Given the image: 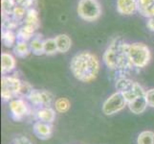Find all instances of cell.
<instances>
[{
    "instance_id": "6da1fadb",
    "label": "cell",
    "mask_w": 154,
    "mask_h": 144,
    "mask_svg": "<svg viewBox=\"0 0 154 144\" xmlns=\"http://www.w3.org/2000/svg\"><path fill=\"white\" fill-rule=\"evenodd\" d=\"M70 69L79 81L91 82L99 74L100 62L92 53L82 51L73 57L70 62Z\"/></svg>"
},
{
    "instance_id": "7a4b0ae2",
    "label": "cell",
    "mask_w": 154,
    "mask_h": 144,
    "mask_svg": "<svg viewBox=\"0 0 154 144\" xmlns=\"http://www.w3.org/2000/svg\"><path fill=\"white\" fill-rule=\"evenodd\" d=\"M128 43H125L122 39H115L103 54V62L108 68L113 70H125L133 66L129 61L128 54Z\"/></svg>"
},
{
    "instance_id": "3957f363",
    "label": "cell",
    "mask_w": 154,
    "mask_h": 144,
    "mask_svg": "<svg viewBox=\"0 0 154 144\" xmlns=\"http://www.w3.org/2000/svg\"><path fill=\"white\" fill-rule=\"evenodd\" d=\"M127 54H128L131 65L139 68H143L147 66L151 59L149 48L146 44L140 43V42L128 44Z\"/></svg>"
},
{
    "instance_id": "277c9868",
    "label": "cell",
    "mask_w": 154,
    "mask_h": 144,
    "mask_svg": "<svg viewBox=\"0 0 154 144\" xmlns=\"http://www.w3.org/2000/svg\"><path fill=\"white\" fill-rule=\"evenodd\" d=\"M79 17L85 21H96L102 14V8L97 0H79L78 4Z\"/></svg>"
},
{
    "instance_id": "5b68a950",
    "label": "cell",
    "mask_w": 154,
    "mask_h": 144,
    "mask_svg": "<svg viewBox=\"0 0 154 144\" xmlns=\"http://www.w3.org/2000/svg\"><path fill=\"white\" fill-rule=\"evenodd\" d=\"M22 82L17 77L3 76L1 81V96L4 100H12L14 96L19 95Z\"/></svg>"
},
{
    "instance_id": "8992f818",
    "label": "cell",
    "mask_w": 154,
    "mask_h": 144,
    "mask_svg": "<svg viewBox=\"0 0 154 144\" xmlns=\"http://www.w3.org/2000/svg\"><path fill=\"white\" fill-rule=\"evenodd\" d=\"M127 105L126 100L125 99L124 95L120 91L113 93L110 97L105 101L103 106V110L106 115H112L120 110H123Z\"/></svg>"
},
{
    "instance_id": "52a82bcc",
    "label": "cell",
    "mask_w": 154,
    "mask_h": 144,
    "mask_svg": "<svg viewBox=\"0 0 154 144\" xmlns=\"http://www.w3.org/2000/svg\"><path fill=\"white\" fill-rule=\"evenodd\" d=\"M127 106L129 107V110L132 111V113L136 114H140L145 111L146 106H147L146 92H145V90L143 89V88L140 86V85H139V87H138L136 98Z\"/></svg>"
},
{
    "instance_id": "ba28073f",
    "label": "cell",
    "mask_w": 154,
    "mask_h": 144,
    "mask_svg": "<svg viewBox=\"0 0 154 144\" xmlns=\"http://www.w3.org/2000/svg\"><path fill=\"white\" fill-rule=\"evenodd\" d=\"M28 98L35 106L48 107L52 102L53 96L50 92L45 91V90L33 89L30 95L28 96Z\"/></svg>"
},
{
    "instance_id": "9c48e42d",
    "label": "cell",
    "mask_w": 154,
    "mask_h": 144,
    "mask_svg": "<svg viewBox=\"0 0 154 144\" xmlns=\"http://www.w3.org/2000/svg\"><path fill=\"white\" fill-rule=\"evenodd\" d=\"M117 11L123 15L134 14L138 11V0H117Z\"/></svg>"
},
{
    "instance_id": "30bf717a",
    "label": "cell",
    "mask_w": 154,
    "mask_h": 144,
    "mask_svg": "<svg viewBox=\"0 0 154 144\" xmlns=\"http://www.w3.org/2000/svg\"><path fill=\"white\" fill-rule=\"evenodd\" d=\"M10 109L11 113L14 119L19 120L22 118L23 116L27 114L28 111V107L23 100L21 99H15L12 100L10 103Z\"/></svg>"
},
{
    "instance_id": "8fae6325",
    "label": "cell",
    "mask_w": 154,
    "mask_h": 144,
    "mask_svg": "<svg viewBox=\"0 0 154 144\" xmlns=\"http://www.w3.org/2000/svg\"><path fill=\"white\" fill-rule=\"evenodd\" d=\"M17 66V61L14 56L9 53L4 52L1 55V71L3 75H6L7 73L13 71Z\"/></svg>"
},
{
    "instance_id": "7c38bea8",
    "label": "cell",
    "mask_w": 154,
    "mask_h": 144,
    "mask_svg": "<svg viewBox=\"0 0 154 144\" xmlns=\"http://www.w3.org/2000/svg\"><path fill=\"white\" fill-rule=\"evenodd\" d=\"M35 31H36L35 28L32 27L30 25L22 23V25L19 27V29L17 30V40H20V41L31 40L35 36Z\"/></svg>"
},
{
    "instance_id": "4fadbf2b",
    "label": "cell",
    "mask_w": 154,
    "mask_h": 144,
    "mask_svg": "<svg viewBox=\"0 0 154 144\" xmlns=\"http://www.w3.org/2000/svg\"><path fill=\"white\" fill-rule=\"evenodd\" d=\"M31 48V52L36 56H40L44 54V40L39 34H35V36L29 42Z\"/></svg>"
},
{
    "instance_id": "5bb4252c",
    "label": "cell",
    "mask_w": 154,
    "mask_h": 144,
    "mask_svg": "<svg viewBox=\"0 0 154 144\" xmlns=\"http://www.w3.org/2000/svg\"><path fill=\"white\" fill-rule=\"evenodd\" d=\"M34 132L41 139H47L52 135V127L48 123L38 121L34 126Z\"/></svg>"
},
{
    "instance_id": "9a60e30c",
    "label": "cell",
    "mask_w": 154,
    "mask_h": 144,
    "mask_svg": "<svg viewBox=\"0 0 154 144\" xmlns=\"http://www.w3.org/2000/svg\"><path fill=\"white\" fill-rule=\"evenodd\" d=\"M56 43L57 46V51L60 53H66L70 50L71 45H72V41L71 39L65 34H60L57 35L56 38Z\"/></svg>"
},
{
    "instance_id": "2e32d148",
    "label": "cell",
    "mask_w": 154,
    "mask_h": 144,
    "mask_svg": "<svg viewBox=\"0 0 154 144\" xmlns=\"http://www.w3.org/2000/svg\"><path fill=\"white\" fill-rule=\"evenodd\" d=\"M23 24L30 25L32 27L35 28L36 30L38 29L40 25V19H39V14L36 9H30L27 11L26 17L23 20Z\"/></svg>"
},
{
    "instance_id": "e0dca14e",
    "label": "cell",
    "mask_w": 154,
    "mask_h": 144,
    "mask_svg": "<svg viewBox=\"0 0 154 144\" xmlns=\"http://www.w3.org/2000/svg\"><path fill=\"white\" fill-rule=\"evenodd\" d=\"M14 53L17 57L24 58L27 57L31 53V48L27 41H20L17 40V42L14 46Z\"/></svg>"
},
{
    "instance_id": "ac0fdd59",
    "label": "cell",
    "mask_w": 154,
    "mask_h": 144,
    "mask_svg": "<svg viewBox=\"0 0 154 144\" xmlns=\"http://www.w3.org/2000/svg\"><path fill=\"white\" fill-rule=\"evenodd\" d=\"M38 118L45 123H52L55 119V111L50 108H42L38 110Z\"/></svg>"
},
{
    "instance_id": "d6986e66",
    "label": "cell",
    "mask_w": 154,
    "mask_h": 144,
    "mask_svg": "<svg viewBox=\"0 0 154 144\" xmlns=\"http://www.w3.org/2000/svg\"><path fill=\"white\" fill-rule=\"evenodd\" d=\"M17 40V36L14 31L3 30L2 31V41L6 47H13L15 45Z\"/></svg>"
},
{
    "instance_id": "ffe728a7",
    "label": "cell",
    "mask_w": 154,
    "mask_h": 144,
    "mask_svg": "<svg viewBox=\"0 0 154 144\" xmlns=\"http://www.w3.org/2000/svg\"><path fill=\"white\" fill-rule=\"evenodd\" d=\"M17 6L14 0H1V10L3 18H12L13 11Z\"/></svg>"
},
{
    "instance_id": "44dd1931",
    "label": "cell",
    "mask_w": 154,
    "mask_h": 144,
    "mask_svg": "<svg viewBox=\"0 0 154 144\" xmlns=\"http://www.w3.org/2000/svg\"><path fill=\"white\" fill-rule=\"evenodd\" d=\"M57 51V46L55 39H46L44 40V54L54 55Z\"/></svg>"
},
{
    "instance_id": "7402d4cb",
    "label": "cell",
    "mask_w": 154,
    "mask_h": 144,
    "mask_svg": "<svg viewBox=\"0 0 154 144\" xmlns=\"http://www.w3.org/2000/svg\"><path fill=\"white\" fill-rule=\"evenodd\" d=\"M27 9H25L22 6H17L14 7V11H13V14H12V18L15 20L19 21V22H22L23 23V20L26 17V14H27Z\"/></svg>"
},
{
    "instance_id": "603a6c76",
    "label": "cell",
    "mask_w": 154,
    "mask_h": 144,
    "mask_svg": "<svg viewBox=\"0 0 154 144\" xmlns=\"http://www.w3.org/2000/svg\"><path fill=\"white\" fill-rule=\"evenodd\" d=\"M138 144H154V133L143 132L138 137Z\"/></svg>"
},
{
    "instance_id": "cb8c5ba5",
    "label": "cell",
    "mask_w": 154,
    "mask_h": 144,
    "mask_svg": "<svg viewBox=\"0 0 154 144\" xmlns=\"http://www.w3.org/2000/svg\"><path fill=\"white\" fill-rule=\"evenodd\" d=\"M70 108V102L66 98H58L56 101V109L58 113H66Z\"/></svg>"
},
{
    "instance_id": "d4e9b609",
    "label": "cell",
    "mask_w": 154,
    "mask_h": 144,
    "mask_svg": "<svg viewBox=\"0 0 154 144\" xmlns=\"http://www.w3.org/2000/svg\"><path fill=\"white\" fill-rule=\"evenodd\" d=\"M15 5L18 6H22L25 9L30 10V9H35L38 6V0H14Z\"/></svg>"
},
{
    "instance_id": "484cf974",
    "label": "cell",
    "mask_w": 154,
    "mask_h": 144,
    "mask_svg": "<svg viewBox=\"0 0 154 144\" xmlns=\"http://www.w3.org/2000/svg\"><path fill=\"white\" fill-rule=\"evenodd\" d=\"M154 4V0H138V12L140 14Z\"/></svg>"
},
{
    "instance_id": "4316f807",
    "label": "cell",
    "mask_w": 154,
    "mask_h": 144,
    "mask_svg": "<svg viewBox=\"0 0 154 144\" xmlns=\"http://www.w3.org/2000/svg\"><path fill=\"white\" fill-rule=\"evenodd\" d=\"M146 100H147V105L154 108V88L149 89L146 92Z\"/></svg>"
},
{
    "instance_id": "83f0119b",
    "label": "cell",
    "mask_w": 154,
    "mask_h": 144,
    "mask_svg": "<svg viewBox=\"0 0 154 144\" xmlns=\"http://www.w3.org/2000/svg\"><path fill=\"white\" fill-rule=\"evenodd\" d=\"M14 144H32L30 140L26 137H18L15 139Z\"/></svg>"
},
{
    "instance_id": "f1b7e54d",
    "label": "cell",
    "mask_w": 154,
    "mask_h": 144,
    "mask_svg": "<svg viewBox=\"0 0 154 144\" xmlns=\"http://www.w3.org/2000/svg\"><path fill=\"white\" fill-rule=\"evenodd\" d=\"M146 26H147V28L149 29L150 31L154 32V17H151V18H147Z\"/></svg>"
}]
</instances>
